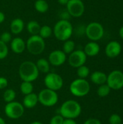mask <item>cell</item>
Here are the masks:
<instances>
[{"instance_id": "cell-1", "label": "cell", "mask_w": 123, "mask_h": 124, "mask_svg": "<svg viewBox=\"0 0 123 124\" xmlns=\"http://www.w3.org/2000/svg\"><path fill=\"white\" fill-rule=\"evenodd\" d=\"M19 76L22 81L33 82L38 78L39 71L36 63L32 61H25L20 65Z\"/></svg>"}, {"instance_id": "cell-2", "label": "cell", "mask_w": 123, "mask_h": 124, "mask_svg": "<svg viewBox=\"0 0 123 124\" xmlns=\"http://www.w3.org/2000/svg\"><path fill=\"white\" fill-rule=\"evenodd\" d=\"M80 105L73 100H69L63 102L59 108V113L65 119L77 118L81 113Z\"/></svg>"}, {"instance_id": "cell-3", "label": "cell", "mask_w": 123, "mask_h": 124, "mask_svg": "<svg viewBox=\"0 0 123 124\" xmlns=\"http://www.w3.org/2000/svg\"><path fill=\"white\" fill-rule=\"evenodd\" d=\"M53 32L58 40L65 41L71 37L73 33V28L69 20H60L55 24Z\"/></svg>"}, {"instance_id": "cell-4", "label": "cell", "mask_w": 123, "mask_h": 124, "mask_svg": "<svg viewBox=\"0 0 123 124\" xmlns=\"http://www.w3.org/2000/svg\"><path fill=\"white\" fill-rule=\"evenodd\" d=\"M90 89L91 86L88 81L84 78H77L70 85V91L71 94L78 97L86 96L89 93Z\"/></svg>"}, {"instance_id": "cell-5", "label": "cell", "mask_w": 123, "mask_h": 124, "mask_svg": "<svg viewBox=\"0 0 123 124\" xmlns=\"http://www.w3.org/2000/svg\"><path fill=\"white\" fill-rule=\"evenodd\" d=\"M26 48L28 51L33 55L41 54L45 49V41L39 35H32L26 41Z\"/></svg>"}, {"instance_id": "cell-6", "label": "cell", "mask_w": 123, "mask_h": 124, "mask_svg": "<svg viewBox=\"0 0 123 124\" xmlns=\"http://www.w3.org/2000/svg\"><path fill=\"white\" fill-rule=\"evenodd\" d=\"M38 102L45 107H53L59 100V97L57 92L49 89H42L38 94Z\"/></svg>"}, {"instance_id": "cell-7", "label": "cell", "mask_w": 123, "mask_h": 124, "mask_svg": "<svg viewBox=\"0 0 123 124\" xmlns=\"http://www.w3.org/2000/svg\"><path fill=\"white\" fill-rule=\"evenodd\" d=\"M85 34L90 40L93 41H99L103 37L104 34V29L101 23L92 22L86 27Z\"/></svg>"}, {"instance_id": "cell-8", "label": "cell", "mask_w": 123, "mask_h": 124, "mask_svg": "<svg viewBox=\"0 0 123 124\" xmlns=\"http://www.w3.org/2000/svg\"><path fill=\"white\" fill-rule=\"evenodd\" d=\"M24 106L22 104L12 101L6 104L4 107V113L10 119H18L24 114Z\"/></svg>"}, {"instance_id": "cell-9", "label": "cell", "mask_w": 123, "mask_h": 124, "mask_svg": "<svg viewBox=\"0 0 123 124\" xmlns=\"http://www.w3.org/2000/svg\"><path fill=\"white\" fill-rule=\"evenodd\" d=\"M63 78L55 73H48L44 78V84L47 89L53 91H59L63 86Z\"/></svg>"}, {"instance_id": "cell-10", "label": "cell", "mask_w": 123, "mask_h": 124, "mask_svg": "<svg viewBox=\"0 0 123 124\" xmlns=\"http://www.w3.org/2000/svg\"><path fill=\"white\" fill-rule=\"evenodd\" d=\"M107 84L111 89L120 90L123 87V73L120 70H115L112 71L107 79Z\"/></svg>"}, {"instance_id": "cell-11", "label": "cell", "mask_w": 123, "mask_h": 124, "mask_svg": "<svg viewBox=\"0 0 123 124\" xmlns=\"http://www.w3.org/2000/svg\"><path fill=\"white\" fill-rule=\"evenodd\" d=\"M87 60V55L84 51L80 49L74 50L72 53L70 54L68 57L69 65L72 67L78 68L80 66L85 65Z\"/></svg>"}, {"instance_id": "cell-12", "label": "cell", "mask_w": 123, "mask_h": 124, "mask_svg": "<svg viewBox=\"0 0 123 124\" xmlns=\"http://www.w3.org/2000/svg\"><path fill=\"white\" fill-rule=\"evenodd\" d=\"M67 6V10L70 16L79 17L85 12V5L81 0H69Z\"/></svg>"}, {"instance_id": "cell-13", "label": "cell", "mask_w": 123, "mask_h": 124, "mask_svg": "<svg viewBox=\"0 0 123 124\" xmlns=\"http://www.w3.org/2000/svg\"><path fill=\"white\" fill-rule=\"evenodd\" d=\"M66 59V54L62 50H54L49 54L48 61L54 66H60L65 63Z\"/></svg>"}, {"instance_id": "cell-14", "label": "cell", "mask_w": 123, "mask_h": 124, "mask_svg": "<svg viewBox=\"0 0 123 124\" xmlns=\"http://www.w3.org/2000/svg\"><path fill=\"white\" fill-rule=\"evenodd\" d=\"M122 51L121 44L116 41L109 42L105 47V54L109 58H115L119 56Z\"/></svg>"}, {"instance_id": "cell-15", "label": "cell", "mask_w": 123, "mask_h": 124, "mask_svg": "<svg viewBox=\"0 0 123 124\" xmlns=\"http://www.w3.org/2000/svg\"><path fill=\"white\" fill-rule=\"evenodd\" d=\"M11 49L15 54H21L26 48V44L22 38L16 37L11 41Z\"/></svg>"}, {"instance_id": "cell-16", "label": "cell", "mask_w": 123, "mask_h": 124, "mask_svg": "<svg viewBox=\"0 0 123 124\" xmlns=\"http://www.w3.org/2000/svg\"><path fill=\"white\" fill-rule=\"evenodd\" d=\"M38 102V94L35 93H30L27 95H25L23 100H22V105L24 108L31 109L35 108Z\"/></svg>"}, {"instance_id": "cell-17", "label": "cell", "mask_w": 123, "mask_h": 124, "mask_svg": "<svg viewBox=\"0 0 123 124\" xmlns=\"http://www.w3.org/2000/svg\"><path fill=\"white\" fill-rule=\"evenodd\" d=\"M83 51L87 56L94 57L99 53L100 46L96 41H91L85 46Z\"/></svg>"}, {"instance_id": "cell-18", "label": "cell", "mask_w": 123, "mask_h": 124, "mask_svg": "<svg viewBox=\"0 0 123 124\" xmlns=\"http://www.w3.org/2000/svg\"><path fill=\"white\" fill-rule=\"evenodd\" d=\"M107 76L101 71H95L91 75V81L96 85H102L107 83Z\"/></svg>"}, {"instance_id": "cell-19", "label": "cell", "mask_w": 123, "mask_h": 124, "mask_svg": "<svg viewBox=\"0 0 123 124\" xmlns=\"http://www.w3.org/2000/svg\"><path fill=\"white\" fill-rule=\"evenodd\" d=\"M24 28V22L20 18L14 19L10 24V31L13 34L20 33Z\"/></svg>"}, {"instance_id": "cell-20", "label": "cell", "mask_w": 123, "mask_h": 124, "mask_svg": "<svg viewBox=\"0 0 123 124\" xmlns=\"http://www.w3.org/2000/svg\"><path fill=\"white\" fill-rule=\"evenodd\" d=\"M39 72L43 73H48L50 70V63L45 58H40L36 63Z\"/></svg>"}, {"instance_id": "cell-21", "label": "cell", "mask_w": 123, "mask_h": 124, "mask_svg": "<svg viewBox=\"0 0 123 124\" xmlns=\"http://www.w3.org/2000/svg\"><path fill=\"white\" fill-rule=\"evenodd\" d=\"M41 29V25L37 21L31 20L27 24V31L31 35H38Z\"/></svg>"}, {"instance_id": "cell-22", "label": "cell", "mask_w": 123, "mask_h": 124, "mask_svg": "<svg viewBox=\"0 0 123 124\" xmlns=\"http://www.w3.org/2000/svg\"><path fill=\"white\" fill-rule=\"evenodd\" d=\"M34 7L40 13H45L49 9V4L46 0H36L34 4Z\"/></svg>"}, {"instance_id": "cell-23", "label": "cell", "mask_w": 123, "mask_h": 124, "mask_svg": "<svg viewBox=\"0 0 123 124\" xmlns=\"http://www.w3.org/2000/svg\"><path fill=\"white\" fill-rule=\"evenodd\" d=\"M20 91L24 95H27L28 94L32 93L33 91V85L32 82L22 81L20 85Z\"/></svg>"}, {"instance_id": "cell-24", "label": "cell", "mask_w": 123, "mask_h": 124, "mask_svg": "<svg viewBox=\"0 0 123 124\" xmlns=\"http://www.w3.org/2000/svg\"><path fill=\"white\" fill-rule=\"evenodd\" d=\"M15 97H16V92H14V90L12 89H8L5 90L3 94V99L6 103L14 101Z\"/></svg>"}, {"instance_id": "cell-25", "label": "cell", "mask_w": 123, "mask_h": 124, "mask_svg": "<svg viewBox=\"0 0 123 124\" xmlns=\"http://www.w3.org/2000/svg\"><path fill=\"white\" fill-rule=\"evenodd\" d=\"M75 44L73 41L72 40H67L65 41L64 44H63V47H62V51L67 54H70L72 53L74 50H75Z\"/></svg>"}, {"instance_id": "cell-26", "label": "cell", "mask_w": 123, "mask_h": 124, "mask_svg": "<svg viewBox=\"0 0 123 124\" xmlns=\"http://www.w3.org/2000/svg\"><path fill=\"white\" fill-rule=\"evenodd\" d=\"M52 32H53L52 28L50 26H49V25H43L42 27H41L38 35L41 38H43L44 39L49 38L51 36Z\"/></svg>"}, {"instance_id": "cell-27", "label": "cell", "mask_w": 123, "mask_h": 124, "mask_svg": "<svg viewBox=\"0 0 123 124\" xmlns=\"http://www.w3.org/2000/svg\"><path fill=\"white\" fill-rule=\"evenodd\" d=\"M110 92L111 89L109 88V86L107 84H104L99 86V87L97 89V94L100 97H105L109 94Z\"/></svg>"}, {"instance_id": "cell-28", "label": "cell", "mask_w": 123, "mask_h": 124, "mask_svg": "<svg viewBox=\"0 0 123 124\" xmlns=\"http://www.w3.org/2000/svg\"><path fill=\"white\" fill-rule=\"evenodd\" d=\"M89 73H90V70L85 65H83L80 66V67L78 68L77 74H78V76L80 78H84V79H86V78H87L89 76Z\"/></svg>"}, {"instance_id": "cell-29", "label": "cell", "mask_w": 123, "mask_h": 124, "mask_svg": "<svg viewBox=\"0 0 123 124\" xmlns=\"http://www.w3.org/2000/svg\"><path fill=\"white\" fill-rule=\"evenodd\" d=\"M9 49L7 44L0 40V60H3L8 55Z\"/></svg>"}, {"instance_id": "cell-30", "label": "cell", "mask_w": 123, "mask_h": 124, "mask_svg": "<svg viewBox=\"0 0 123 124\" xmlns=\"http://www.w3.org/2000/svg\"><path fill=\"white\" fill-rule=\"evenodd\" d=\"M109 122L110 124H121L122 118L118 114H112L109 117Z\"/></svg>"}, {"instance_id": "cell-31", "label": "cell", "mask_w": 123, "mask_h": 124, "mask_svg": "<svg viewBox=\"0 0 123 124\" xmlns=\"http://www.w3.org/2000/svg\"><path fill=\"white\" fill-rule=\"evenodd\" d=\"M64 120L65 118L60 114L56 115L51 118L49 124H63Z\"/></svg>"}, {"instance_id": "cell-32", "label": "cell", "mask_w": 123, "mask_h": 124, "mask_svg": "<svg viewBox=\"0 0 123 124\" xmlns=\"http://www.w3.org/2000/svg\"><path fill=\"white\" fill-rule=\"evenodd\" d=\"M0 40L5 44H7L12 41V35L9 32H4L0 36Z\"/></svg>"}, {"instance_id": "cell-33", "label": "cell", "mask_w": 123, "mask_h": 124, "mask_svg": "<svg viewBox=\"0 0 123 124\" xmlns=\"http://www.w3.org/2000/svg\"><path fill=\"white\" fill-rule=\"evenodd\" d=\"M59 17L61 18V20H68L70 19V17H71L70 15L69 14V12H67V10H64L62 12H60L59 14Z\"/></svg>"}, {"instance_id": "cell-34", "label": "cell", "mask_w": 123, "mask_h": 124, "mask_svg": "<svg viewBox=\"0 0 123 124\" xmlns=\"http://www.w3.org/2000/svg\"><path fill=\"white\" fill-rule=\"evenodd\" d=\"M8 86V81L4 77H0V89H4Z\"/></svg>"}, {"instance_id": "cell-35", "label": "cell", "mask_w": 123, "mask_h": 124, "mask_svg": "<svg viewBox=\"0 0 123 124\" xmlns=\"http://www.w3.org/2000/svg\"><path fill=\"white\" fill-rule=\"evenodd\" d=\"M83 124H101V121L96 118H88L87 119Z\"/></svg>"}, {"instance_id": "cell-36", "label": "cell", "mask_w": 123, "mask_h": 124, "mask_svg": "<svg viewBox=\"0 0 123 124\" xmlns=\"http://www.w3.org/2000/svg\"><path fill=\"white\" fill-rule=\"evenodd\" d=\"M76 31H77V33L79 34V35H81L83 33H86V27H84L83 25L78 26Z\"/></svg>"}, {"instance_id": "cell-37", "label": "cell", "mask_w": 123, "mask_h": 124, "mask_svg": "<svg viewBox=\"0 0 123 124\" xmlns=\"http://www.w3.org/2000/svg\"><path fill=\"white\" fill-rule=\"evenodd\" d=\"M63 124H77V122L74 119H65Z\"/></svg>"}, {"instance_id": "cell-38", "label": "cell", "mask_w": 123, "mask_h": 124, "mask_svg": "<svg viewBox=\"0 0 123 124\" xmlns=\"http://www.w3.org/2000/svg\"><path fill=\"white\" fill-rule=\"evenodd\" d=\"M4 19H5V15H4V14L2 12L0 11V24L2 23L4 21Z\"/></svg>"}, {"instance_id": "cell-39", "label": "cell", "mask_w": 123, "mask_h": 124, "mask_svg": "<svg viewBox=\"0 0 123 124\" xmlns=\"http://www.w3.org/2000/svg\"><path fill=\"white\" fill-rule=\"evenodd\" d=\"M57 1L62 5H67L69 1V0H57Z\"/></svg>"}, {"instance_id": "cell-40", "label": "cell", "mask_w": 123, "mask_h": 124, "mask_svg": "<svg viewBox=\"0 0 123 124\" xmlns=\"http://www.w3.org/2000/svg\"><path fill=\"white\" fill-rule=\"evenodd\" d=\"M119 34H120V36L123 39V26L120 28V29L119 31Z\"/></svg>"}, {"instance_id": "cell-41", "label": "cell", "mask_w": 123, "mask_h": 124, "mask_svg": "<svg viewBox=\"0 0 123 124\" xmlns=\"http://www.w3.org/2000/svg\"><path fill=\"white\" fill-rule=\"evenodd\" d=\"M0 124H6L4 120L1 117H0Z\"/></svg>"}, {"instance_id": "cell-42", "label": "cell", "mask_w": 123, "mask_h": 124, "mask_svg": "<svg viewBox=\"0 0 123 124\" xmlns=\"http://www.w3.org/2000/svg\"><path fill=\"white\" fill-rule=\"evenodd\" d=\"M30 124H43L41 122H39V121H33Z\"/></svg>"}]
</instances>
